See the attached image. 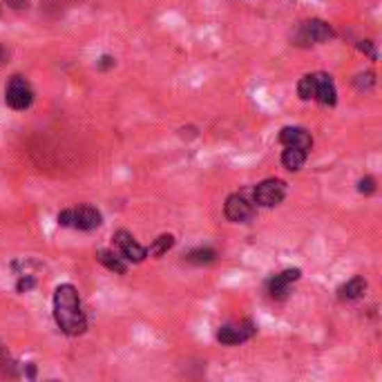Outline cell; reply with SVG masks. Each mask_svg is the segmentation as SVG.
Wrapping results in <instances>:
<instances>
[{
    "label": "cell",
    "mask_w": 382,
    "mask_h": 382,
    "mask_svg": "<svg viewBox=\"0 0 382 382\" xmlns=\"http://www.w3.org/2000/svg\"><path fill=\"white\" fill-rule=\"evenodd\" d=\"M313 101H317L324 108H333L337 103V90L333 79L324 72H315V90H313Z\"/></svg>",
    "instance_id": "obj_10"
},
{
    "label": "cell",
    "mask_w": 382,
    "mask_h": 382,
    "mask_svg": "<svg viewBox=\"0 0 382 382\" xmlns=\"http://www.w3.org/2000/svg\"><path fill=\"white\" fill-rule=\"evenodd\" d=\"M7 56H9V51L3 45H0V65H3V63L7 61Z\"/></svg>",
    "instance_id": "obj_22"
},
{
    "label": "cell",
    "mask_w": 382,
    "mask_h": 382,
    "mask_svg": "<svg viewBox=\"0 0 382 382\" xmlns=\"http://www.w3.org/2000/svg\"><path fill=\"white\" fill-rule=\"evenodd\" d=\"M313 90H315V74H304L297 83V97L302 101H313Z\"/></svg>",
    "instance_id": "obj_17"
},
{
    "label": "cell",
    "mask_w": 382,
    "mask_h": 382,
    "mask_svg": "<svg viewBox=\"0 0 382 382\" xmlns=\"http://www.w3.org/2000/svg\"><path fill=\"white\" fill-rule=\"evenodd\" d=\"M302 271L300 269H286L278 275H273V278L266 282V291L273 300H286L291 293V286L300 280Z\"/></svg>",
    "instance_id": "obj_8"
},
{
    "label": "cell",
    "mask_w": 382,
    "mask_h": 382,
    "mask_svg": "<svg viewBox=\"0 0 382 382\" xmlns=\"http://www.w3.org/2000/svg\"><path fill=\"white\" fill-rule=\"evenodd\" d=\"M5 103L16 112L31 108V103H34V90H31V85L25 77H18L16 74V77L9 79L5 88Z\"/></svg>",
    "instance_id": "obj_3"
},
{
    "label": "cell",
    "mask_w": 382,
    "mask_h": 382,
    "mask_svg": "<svg viewBox=\"0 0 382 382\" xmlns=\"http://www.w3.org/2000/svg\"><path fill=\"white\" fill-rule=\"evenodd\" d=\"M224 215L235 224H248L255 217V206L244 195H230L224 204Z\"/></svg>",
    "instance_id": "obj_9"
},
{
    "label": "cell",
    "mask_w": 382,
    "mask_h": 382,
    "mask_svg": "<svg viewBox=\"0 0 382 382\" xmlns=\"http://www.w3.org/2000/svg\"><path fill=\"white\" fill-rule=\"evenodd\" d=\"M286 197V184L282 179H264L253 190V201L260 208H275Z\"/></svg>",
    "instance_id": "obj_4"
},
{
    "label": "cell",
    "mask_w": 382,
    "mask_h": 382,
    "mask_svg": "<svg viewBox=\"0 0 382 382\" xmlns=\"http://www.w3.org/2000/svg\"><path fill=\"white\" fill-rule=\"evenodd\" d=\"M280 143L282 145L302 148V150L309 152L311 148H313V136H311L309 130H304V127H300V125H289V127H282Z\"/></svg>",
    "instance_id": "obj_11"
},
{
    "label": "cell",
    "mask_w": 382,
    "mask_h": 382,
    "mask_svg": "<svg viewBox=\"0 0 382 382\" xmlns=\"http://www.w3.org/2000/svg\"><path fill=\"white\" fill-rule=\"evenodd\" d=\"M358 190L363 195H374L376 190H378V186H376V179L374 177H365V179H360L358 182Z\"/></svg>",
    "instance_id": "obj_19"
},
{
    "label": "cell",
    "mask_w": 382,
    "mask_h": 382,
    "mask_svg": "<svg viewBox=\"0 0 382 382\" xmlns=\"http://www.w3.org/2000/svg\"><path fill=\"white\" fill-rule=\"evenodd\" d=\"M5 3L9 7H14V9H25L27 7V0H5Z\"/></svg>",
    "instance_id": "obj_21"
},
{
    "label": "cell",
    "mask_w": 382,
    "mask_h": 382,
    "mask_svg": "<svg viewBox=\"0 0 382 382\" xmlns=\"http://www.w3.org/2000/svg\"><path fill=\"white\" fill-rule=\"evenodd\" d=\"M51 313L54 322L65 335H83L88 331V317H85L83 304L77 286L61 284L56 286L54 297H51Z\"/></svg>",
    "instance_id": "obj_1"
},
{
    "label": "cell",
    "mask_w": 382,
    "mask_h": 382,
    "mask_svg": "<svg viewBox=\"0 0 382 382\" xmlns=\"http://www.w3.org/2000/svg\"><path fill=\"white\" fill-rule=\"evenodd\" d=\"M376 85V79H374V74L367 72V74H360V77H356V88L360 92H365V90H371Z\"/></svg>",
    "instance_id": "obj_18"
},
{
    "label": "cell",
    "mask_w": 382,
    "mask_h": 382,
    "mask_svg": "<svg viewBox=\"0 0 382 382\" xmlns=\"http://www.w3.org/2000/svg\"><path fill=\"white\" fill-rule=\"evenodd\" d=\"M333 38V29L328 23L320 18H311L297 27L295 34V42L297 45H320V42H326Z\"/></svg>",
    "instance_id": "obj_5"
},
{
    "label": "cell",
    "mask_w": 382,
    "mask_h": 382,
    "mask_svg": "<svg viewBox=\"0 0 382 382\" xmlns=\"http://www.w3.org/2000/svg\"><path fill=\"white\" fill-rule=\"evenodd\" d=\"M114 244L119 246V255L127 264H141L148 257V248H143L141 244L132 237V232L127 230L114 232Z\"/></svg>",
    "instance_id": "obj_7"
},
{
    "label": "cell",
    "mask_w": 382,
    "mask_h": 382,
    "mask_svg": "<svg viewBox=\"0 0 382 382\" xmlns=\"http://www.w3.org/2000/svg\"><path fill=\"white\" fill-rule=\"evenodd\" d=\"M97 260L103 264L105 269L116 273V275H125L127 273V262L121 257V255H116L112 250H99L97 253Z\"/></svg>",
    "instance_id": "obj_14"
},
{
    "label": "cell",
    "mask_w": 382,
    "mask_h": 382,
    "mask_svg": "<svg viewBox=\"0 0 382 382\" xmlns=\"http://www.w3.org/2000/svg\"><path fill=\"white\" fill-rule=\"evenodd\" d=\"M255 333H257V326H255L253 320H239V322H228L224 326H219L217 340L226 347H237L248 342L250 337H255Z\"/></svg>",
    "instance_id": "obj_6"
},
{
    "label": "cell",
    "mask_w": 382,
    "mask_h": 382,
    "mask_svg": "<svg viewBox=\"0 0 382 382\" xmlns=\"http://www.w3.org/2000/svg\"><path fill=\"white\" fill-rule=\"evenodd\" d=\"M114 65H116V58L110 56V54H105V56H101V58L97 61V67H99L101 72L110 70V67H114Z\"/></svg>",
    "instance_id": "obj_20"
},
{
    "label": "cell",
    "mask_w": 382,
    "mask_h": 382,
    "mask_svg": "<svg viewBox=\"0 0 382 382\" xmlns=\"http://www.w3.org/2000/svg\"><path fill=\"white\" fill-rule=\"evenodd\" d=\"M175 246V237L170 235V232H164V235H159L152 244L150 248H148V255L150 257H164V255Z\"/></svg>",
    "instance_id": "obj_16"
},
{
    "label": "cell",
    "mask_w": 382,
    "mask_h": 382,
    "mask_svg": "<svg viewBox=\"0 0 382 382\" xmlns=\"http://www.w3.org/2000/svg\"><path fill=\"white\" fill-rule=\"evenodd\" d=\"M217 260V253L215 248L210 246H199V248H193L188 255H186V262L193 264V266H208Z\"/></svg>",
    "instance_id": "obj_15"
},
{
    "label": "cell",
    "mask_w": 382,
    "mask_h": 382,
    "mask_svg": "<svg viewBox=\"0 0 382 382\" xmlns=\"http://www.w3.org/2000/svg\"><path fill=\"white\" fill-rule=\"evenodd\" d=\"M7 356H5V347H3V342H0V363H3Z\"/></svg>",
    "instance_id": "obj_23"
},
{
    "label": "cell",
    "mask_w": 382,
    "mask_h": 382,
    "mask_svg": "<svg viewBox=\"0 0 382 382\" xmlns=\"http://www.w3.org/2000/svg\"><path fill=\"white\" fill-rule=\"evenodd\" d=\"M56 221H58V226H63V228H74V230L90 232V230H97L103 224V217L94 206L83 204V206L61 210Z\"/></svg>",
    "instance_id": "obj_2"
},
{
    "label": "cell",
    "mask_w": 382,
    "mask_h": 382,
    "mask_svg": "<svg viewBox=\"0 0 382 382\" xmlns=\"http://www.w3.org/2000/svg\"><path fill=\"white\" fill-rule=\"evenodd\" d=\"M365 291H367V280L360 278V275H356V278H351L349 282H344L342 286H340L337 297L342 302H356V300H360V297L365 295Z\"/></svg>",
    "instance_id": "obj_12"
},
{
    "label": "cell",
    "mask_w": 382,
    "mask_h": 382,
    "mask_svg": "<svg viewBox=\"0 0 382 382\" xmlns=\"http://www.w3.org/2000/svg\"><path fill=\"white\" fill-rule=\"evenodd\" d=\"M309 159V152L302 150V148H293V145H284V152H282V166L291 173H297L302 170V166L306 164Z\"/></svg>",
    "instance_id": "obj_13"
}]
</instances>
